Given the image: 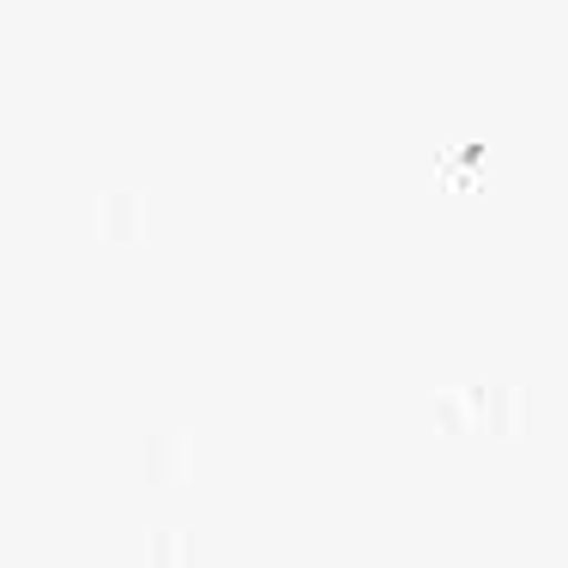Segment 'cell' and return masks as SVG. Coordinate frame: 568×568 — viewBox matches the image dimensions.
<instances>
[{"label": "cell", "instance_id": "6da1fadb", "mask_svg": "<svg viewBox=\"0 0 568 568\" xmlns=\"http://www.w3.org/2000/svg\"><path fill=\"white\" fill-rule=\"evenodd\" d=\"M140 471H145V484H187L194 478V442H187L182 429H158V436H145Z\"/></svg>", "mask_w": 568, "mask_h": 568}, {"label": "cell", "instance_id": "7a4b0ae2", "mask_svg": "<svg viewBox=\"0 0 568 568\" xmlns=\"http://www.w3.org/2000/svg\"><path fill=\"white\" fill-rule=\"evenodd\" d=\"M91 224H98L103 242H133L145 230V200L133 187H103L98 206H91Z\"/></svg>", "mask_w": 568, "mask_h": 568}, {"label": "cell", "instance_id": "3957f363", "mask_svg": "<svg viewBox=\"0 0 568 568\" xmlns=\"http://www.w3.org/2000/svg\"><path fill=\"white\" fill-rule=\"evenodd\" d=\"M526 417H532V399H526V387H484V429L490 436H520L526 429Z\"/></svg>", "mask_w": 568, "mask_h": 568}, {"label": "cell", "instance_id": "277c9868", "mask_svg": "<svg viewBox=\"0 0 568 568\" xmlns=\"http://www.w3.org/2000/svg\"><path fill=\"white\" fill-rule=\"evenodd\" d=\"M484 424V394L478 387H442L436 394V429L442 436H466Z\"/></svg>", "mask_w": 568, "mask_h": 568}, {"label": "cell", "instance_id": "5b68a950", "mask_svg": "<svg viewBox=\"0 0 568 568\" xmlns=\"http://www.w3.org/2000/svg\"><path fill=\"white\" fill-rule=\"evenodd\" d=\"M152 557H158V562H182L187 550L175 545V532H170V526H158V532H152Z\"/></svg>", "mask_w": 568, "mask_h": 568}]
</instances>
